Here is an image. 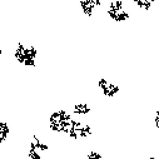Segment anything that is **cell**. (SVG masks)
Returning a JSON list of instances; mask_svg holds the SVG:
<instances>
[{"mask_svg": "<svg viewBox=\"0 0 159 159\" xmlns=\"http://www.w3.org/2000/svg\"><path fill=\"white\" fill-rule=\"evenodd\" d=\"M4 54V49H3V47L0 45V55H3Z\"/></svg>", "mask_w": 159, "mask_h": 159, "instance_id": "4fadbf2b", "label": "cell"}, {"mask_svg": "<svg viewBox=\"0 0 159 159\" xmlns=\"http://www.w3.org/2000/svg\"><path fill=\"white\" fill-rule=\"evenodd\" d=\"M122 2H125V0H122Z\"/></svg>", "mask_w": 159, "mask_h": 159, "instance_id": "5bb4252c", "label": "cell"}, {"mask_svg": "<svg viewBox=\"0 0 159 159\" xmlns=\"http://www.w3.org/2000/svg\"><path fill=\"white\" fill-rule=\"evenodd\" d=\"M71 114L76 118H85L92 113V108L87 102H78L71 107Z\"/></svg>", "mask_w": 159, "mask_h": 159, "instance_id": "52a82bcc", "label": "cell"}, {"mask_svg": "<svg viewBox=\"0 0 159 159\" xmlns=\"http://www.w3.org/2000/svg\"><path fill=\"white\" fill-rule=\"evenodd\" d=\"M83 159H105V158H104V155L99 150H97V149H89L85 153V155H84Z\"/></svg>", "mask_w": 159, "mask_h": 159, "instance_id": "30bf717a", "label": "cell"}, {"mask_svg": "<svg viewBox=\"0 0 159 159\" xmlns=\"http://www.w3.org/2000/svg\"><path fill=\"white\" fill-rule=\"evenodd\" d=\"M3 159H5V158H3Z\"/></svg>", "mask_w": 159, "mask_h": 159, "instance_id": "9a60e30c", "label": "cell"}, {"mask_svg": "<svg viewBox=\"0 0 159 159\" xmlns=\"http://www.w3.org/2000/svg\"><path fill=\"white\" fill-rule=\"evenodd\" d=\"M74 119H75V116L71 114L70 110L58 109L49 115V119H48L49 130H52L55 134L65 135L68 138L73 129Z\"/></svg>", "mask_w": 159, "mask_h": 159, "instance_id": "6da1fadb", "label": "cell"}, {"mask_svg": "<svg viewBox=\"0 0 159 159\" xmlns=\"http://www.w3.org/2000/svg\"><path fill=\"white\" fill-rule=\"evenodd\" d=\"M153 125L159 132V109H157L153 114Z\"/></svg>", "mask_w": 159, "mask_h": 159, "instance_id": "8fae6325", "label": "cell"}, {"mask_svg": "<svg viewBox=\"0 0 159 159\" xmlns=\"http://www.w3.org/2000/svg\"><path fill=\"white\" fill-rule=\"evenodd\" d=\"M98 88H99L100 93L103 94V97L108 98V99L115 98L119 94V92H120L119 85L114 84L113 82L108 80V79H105V78H102V79L98 80Z\"/></svg>", "mask_w": 159, "mask_h": 159, "instance_id": "5b68a950", "label": "cell"}, {"mask_svg": "<svg viewBox=\"0 0 159 159\" xmlns=\"http://www.w3.org/2000/svg\"><path fill=\"white\" fill-rule=\"evenodd\" d=\"M36 58H38V49L33 45H26L24 43H18L14 49V59L26 66V68H35L36 66Z\"/></svg>", "mask_w": 159, "mask_h": 159, "instance_id": "7a4b0ae2", "label": "cell"}, {"mask_svg": "<svg viewBox=\"0 0 159 159\" xmlns=\"http://www.w3.org/2000/svg\"><path fill=\"white\" fill-rule=\"evenodd\" d=\"M79 5L87 18H92L95 10L102 7V0H79Z\"/></svg>", "mask_w": 159, "mask_h": 159, "instance_id": "8992f818", "label": "cell"}, {"mask_svg": "<svg viewBox=\"0 0 159 159\" xmlns=\"http://www.w3.org/2000/svg\"><path fill=\"white\" fill-rule=\"evenodd\" d=\"M49 150V144L39 135L33 134L29 142L26 157L28 159H44V154Z\"/></svg>", "mask_w": 159, "mask_h": 159, "instance_id": "277c9868", "label": "cell"}, {"mask_svg": "<svg viewBox=\"0 0 159 159\" xmlns=\"http://www.w3.org/2000/svg\"><path fill=\"white\" fill-rule=\"evenodd\" d=\"M132 3L137 9L143 10V11H148L154 5L155 0H132Z\"/></svg>", "mask_w": 159, "mask_h": 159, "instance_id": "ba28073f", "label": "cell"}, {"mask_svg": "<svg viewBox=\"0 0 159 159\" xmlns=\"http://www.w3.org/2000/svg\"><path fill=\"white\" fill-rule=\"evenodd\" d=\"M107 14L114 23H124L130 18V13L122 0H110L107 8Z\"/></svg>", "mask_w": 159, "mask_h": 159, "instance_id": "3957f363", "label": "cell"}, {"mask_svg": "<svg viewBox=\"0 0 159 159\" xmlns=\"http://www.w3.org/2000/svg\"><path fill=\"white\" fill-rule=\"evenodd\" d=\"M10 135V128L8 122L0 120V144H4Z\"/></svg>", "mask_w": 159, "mask_h": 159, "instance_id": "9c48e42d", "label": "cell"}, {"mask_svg": "<svg viewBox=\"0 0 159 159\" xmlns=\"http://www.w3.org/2000/svg\"><path fill=\"white\" fill-rule=\"evenodd\" d=\"M147 159H159V157L158 155H149Z\"/></svg>", "mask_w": 159, "mask_h": 159, "instance_id": "7c38bea8", "label": "cell"}]
</instances>
